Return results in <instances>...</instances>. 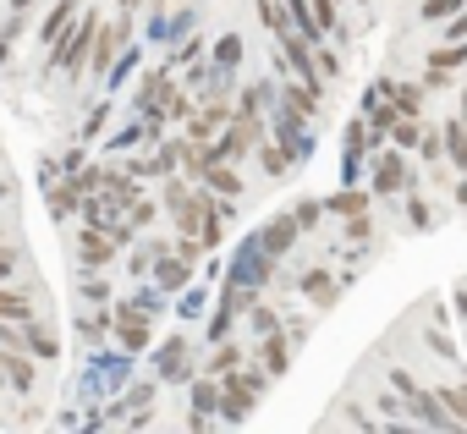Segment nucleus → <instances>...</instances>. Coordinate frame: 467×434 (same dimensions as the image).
Listing matches in <instances>:
<instances>
[{
  "instance_id": "e433bc0d",
  "label": "nucleus",
  "mask_w": 467,
  "mask_h": 434,
  "mask_svg": "<svg viewBox=\"0 0 467 434\" xmlns=\"http://www.w3.org/2000/svg\"><path fill=\"white\" fill-rule=\"evenodd\" d=\"M12 270H17V264H12V253H0V281H12Z\"/></svg>"
},
{
  "instance_id": "ddd939ff",
  "label": "nucleus",
  "mask_w": 467,
  "mask_h": 434,
  "mask_svg": "<svg viewBox=\"0 0 467 434\" xmlns=\"http://www.w3.org/2000/svg\"><path fill=\"white\" fill-rule=\"evenodd\" d=\"M292 352H297V346H292V341H286L281 330H270V336H265V346H259V368H265V374L275 379V374H286Z\"/></svg>"
},
{
  "instance_id": "6e6552de",
  "label": "nucleus",
  "mask_w": 467,
  "mask_h": 434,
  "mask_svg": "<svg viewBox=\"0 0 467 434\" xmlns=\"http://www.w3.org/2000/svg\"><path fill=\"white\" fill-rule=\"evenodd\" d=\"M198 181H203L214 198H225V203L248 192V187H243V176H237V165H231V160H214V165H203V170H198Z\"/></svg>"
},
{
  "instance_id": "72a5a7b5",
  "label": "nucleus",
  "mask_w": 467,
  "mask_h": 434,
  "mask_svg": "<svg viewBox=\"0 0 467 434\" xmlns=\"http://www.w3.org/2000/svg\"><path fill=\"white\" fill-rule=\"evenodd\" d=\"M198 56H203V39H192V45H182V50H176V61H182V67H192Z\"/></svg>"
},
{
  "instance_id": "f8f14e48",
  "label": "nucleus",
  "mask_w": 467,
  "mask_h": 434,
  "mask_svg": "<svg viewBox=\"0 0 467 434\" xmlns=\"http://www.w3.org/2000/svg\"><path fill=\"white\" fill-rule=\"evenodd\" d=\"M237 67H243V34H225V39L209 45V72L214 78H231Z\"/></svg>"
},
{
  "instance_id": "b1692460",
  "label": "nucleus",
  "mask_w": 467,
  "mask_h": 434,
  "mask_svg": "<svg viewBox=\"0 0 467 434\" xmlns=\"http://www.w3.org/2000/svg\"><path fill=\"white\" fill-rule=\"evenodd\" d=\"M243 363V346H231V341H214V357H209V374L220 379V374H231Z\"/></svg>"
},
{
  "instance_id": "4be33fe9",
  "label": "nucleus",
  "mask_w": 467,
  "mask_h": 434,
  "mask_svg": "<svg viewBox=\"0 0 467 434\" xmlns=\"http://www.w3.org/2000/svg\"><path fill=\"white\" fill-rule=\"evenodd\" d=\"M434 396L445 401V412L456 418V429H467V379H451V385H440Z\"/></svg>"
},
{
  "instance_id": "79ce46f5",
  "label": "nucleus",
  "mask_w": 467,
  "mask_h": 434,
  "mask_svg": "<svg viewBox=\"0 0 467 434\" xmlns=\"http://www.w3.org/2000/svg\"><path fill=\"white\" fill-rule=\"evenodd\" d=\"M0 390H6V368H0Z\"/></svg>"
},
{
  "instance_id": "0eeeda50",
  "label": "nucleus",
  "mask_w": 467,
  "mask_h": 434,
  "mask_svg": "<svg viewBox=\"0 0 467 434\" xmlns=\"http://www.w3.org/2000/svg\"><path fill=\"white\" fill-rule=\"evenodd\" d=\"M407 187H412V165H407L401 154H379V165H374V192L401 198Z\"/></svg>"
},
{
  "instance_id": "a878e982",
  "label": "nucleus",
  "mask_w": 467,
  "mask_h": 434,
  "mask_svg": "<svg viewBox=\"0 0 467 434\" xmlns=\"http://www.w3.org/2000/svg\"><path fill=\"white\" fill-rule=\"evenodd\" d=\"M467 6V0H423V17L418 23H445L451 12H462Z\"/></svg>"
},
{
  "instance_id": "4468645a",
  "label": "nucleus",
  "mask_w": 467,
  "mask_h": 434,
  "mask_svg": "<svg viewBox=\"0 0 467 434\" xmlns=\"http://www.w3.org/2000/svg\"><path fill=\"white\" fill-rule=\"evenodd\" d=\"M187 374H192V368H187V341L176 336V341H165V346H160V379H165V385H176V379H187Z\"/></svg>"
},
{
  "instance_id": "37998d69",
  "label": "nucleus",
  "mask_w": 467,
  "mask_h": 434,
  "mask_svg": "<svg viewBox=\"0 0 467 434\" xmlns=\"http://www.w3.org/2000/svg\"><path fill=\"white\" fill-rule=\"evenodd\" d=\"M6 192H12V187H6V181H0V198H6Z\"/></svg>"
},
{
  "instance_id": "f257e3e1",
  "label": "nucleus",
  "mask_w": 467,
  "mask_h": 434,
  "mask_svg": "<svg viewBox=\"0 0 467 434\" xmlns=\"http://www.w3.org/2000/svg\"><path fill=\"white\" fill-rule=\"evenodd\" d=\"M390 390H396L401 412H412V423H418V429H445V434L456 429V418L445 412V401H440L434 390H423L407 368H390Z\"/></svg>"
},
{
  "instance_id": "412c9836",
  "label": "nucleus",
  "mask_w": 467,
  "mask_h": 434,
  "mask_svg": "<svg viewBox=\"0 0 467 434\" xmlns=\"http://www.w3.org/2000/svg\"><path fill=\"white\" fill-rule=\"evenodd\" d=\"M440 143H445V160H451L456 170H467V127H462V121H445Z\"/></svg>"
},
{
  "instance_id": "393cba45",
  "label": "nucleus",
  "mask_w": 467,
  "mask_h": 434,
  "mask_svg": "<svg viewBox=\"0 0 467 434\" xmlns=\"http://www.w3.org/2000/svg\"><path fill=\"white\" fill-rule=\"evenodd\" d=\"M110 319H116V314H88V319L78 325V330H83V341H88V346H99V341L110 336Z\"/></svg>"
},
{
  "instance_id": "4c0bfd02",
  "label": "nucleus",
  "mask_w": 467,
  "mask_h": 434,
  "mask_svg": "<svg viewBox=\"0 0 467 434\" xmlns=\"http://www.w3.org/2000/svg\"><path fill=\"white\" fill-rule=\"evenodd\" d=\"M456 203L467 209V170H462V187H456Z\"/></svg>"
},
{
  "instance_id": "bb28decb",
  "label": "nucleus",
  "mask_w": 467,
  "mask_h": 434,
  "mask_svg": "<svg viewBox=\"0 0 467 434\" xmlns=\"http://www.w3.org/2000/svg\"><path fill=\"white\" fill-rule=\"evenodd\" d=\"M368 198L374 192H341V198H330V209L336 214H368Z\"/></svg>"
},
{
  "instance_id": "6ab92c4d",
  "label": "nucleus",
  "mask_w": 467,
  "mask_h": 434,
  "mask_svg": "<svg viewBox=\"0 0 467 434\" xmlns=\"http://www.w3.org/2000/svg\"><path fill=\"white\" fill-rule=\"evenodd\" d=\"M0 319H34V297L23 292V286H0Z\"/></svg>"
},
{
  "instance_id": "58836bf2",
  "label": "nucleus",
  "mask_w": 467,
  "mask_h": 434,
  "mask_svg": "<svg viewBox=\"0 0 467 434\" xmlns=\"http://www.w3.org/2000/svg\"><path fill=\"white\" fill-rule=\"evenodd\" d=\"M456 308H462V319H467V286H462V292H456Z\"/></svg>"
},
{
  "instance_id": "f03ea898",
  "label": "nucleus",
  "mask_w": 467,
  "mask_h": 434,
  "mask_svg": "<svg viewBox=\"0 0 467 434\" xmlns=\"http://www.w3.org/2000/svg\"><path fill=\"white\" fill-rule=\"evenodd\" d=\"M270 385V374L265 368H231V374H220V407L214 412H225V423H248V412H254V401H259V390Z\"/></svg>"
},
{
  "instance_id": "a211bd4d",
  "label": "nucleus",
  "mask_w": 467,
  "mask_h": 434,
  "mask_svg": "<svg viewBox=\"0 0 467 434\" xmlns=\"http://www.w3.org/2000/svg\"><path fill=\"white\" fill-rule=\"evenodd\" d=\"M187 275H192V264L176 253V259H154V286H165V292H176V286H187Z\"/></svg>"
},
{
  "instance_id": "423d86ee",
  "label": "nucleus",
  "mask_w": 467,
  "mask_h": 434,
  "mask_svg": "<svg viewBox=\"0 0 467 434\" xmlns=\"http://www.w3.org/2000/svg\"><path fill=\"white\" fill-rule=\"evenodd\" d=\"M121 39H127V23H110V28L99 23V34H94V45H88V56H94V61H88V67H94V78H105V72L116 67Z\"/></svg>"
},
{
  "instance_id": "39448f33",
  "label": "nucleus",
  "mask_w": 467,
  "mask_h": 434,
  "mask_svg": "<svg viewBox=\"0 0 467 434\" xmlns=\"http://www.w3.org/2000/svg\"><path fill=\"white\" fill-rule=\"evenodd\" d=\"M110 325H116V341H121L127 352H143V346L154 341L149 308H138V303H132V308H116V319H110Z\"/></svg>"
},
{
  "instance_id": "5701e85b",
  "label": "nucleus",
  "mask_w": 467,
  "mask_h": 434,
  "mask_svg": "<svg viewBox=\"0 0 467 434\" xmlns=\"http://www.w3.org/2000/svg\"><path fill=\"white\" fill-rule=\"evenodd\" d=\"M259 160H265V176H286V170H292V154H286V143H275V138H259Z\"/></svg>"
},
{
  "instance_id": "9b49d317",
  "label": "nucleus",
  "mask_w": 467,
  "mask_h": 434,
  "mask_svg": "<svg viewBox=\"0 0 467 434\" xmlns=\"http://www.w3.org/2000/svg\"><path fill=\"white\" fill-rule=\"evenodd\" d=\"M0 368H6V385L17 390V396H34V385H39V368H34V352H0Z\"/></svg>"
},
{
  "instance_id": "cd10ccee",
  "label": "nucleus",
  "mask_w": 467,
  "mask_h": 434,
  "mask_svg": "<svg viewBox=\"0 0 467 434\" xmlns=\"http://www.w3.org/2000/svg\"><path fill=\"white\" fill-rule=\"evenodd\" d=\"M319 214H325V203H314V198H308V203H297V209H292V221H297L303 232H314V226H319Z\"/></svg>"
},
{
  "instance_id": "9d476101",
  "label": "nucleus",
  "mask_w": 467,
  "mask_h": 434,
  "mask_svg": "<svg viewBox=\"0 0 467 434\" xmlns=\"http://www.w3.org/2000/svg\"><path fill=\"white\" fill-rule=\"evenodd\" d=\"M297 237H303V226L292 221V214H275V221L259 232V248H265L270 259H281V253H292V248H297Z\"/></svg>"
},
{
  "instance_id": "1a4fd4ad",
  "label": "nucleus",
  "mask_w": 467,
  "mask_h": 434,
  "mask_svg": "<svg viewBox=\"0 0 467 434\" xmlns=\"http://www.w3.org/2000/svg\"><path fill=\"white\" fill-rule=\"evenodd\" d=\"M297 292H303L314 308H336V303H341V281H336L330 270H303V275H297Z\"/></svg>"
},
{
  "instance_id": "20e7f679",
  "label": "nucleus",
  "mask_w": 467,
  "mask_h": 434,
  "mask_svg": "<svg viewBox=\"0 0 467 434\" xmlns=\"http://www.w3.org/2000/svg\"><path fill=\"white\" fill-rule=\"evenodd\" d=\"M225 121H231V99H225V88H214V94L203 99V110L192 105V116H187L182 127H187V138H192V143H209Z\"/></svg>"
},
{
  "instance_id": "f704fd0d",
  "label": "nucleus",
  "mask_w": 467,
  "mask_h": 434,
  "mask_svg": "<svg viewBox=\"0 0 467 434\" xmlns=\"http://www.w3.org/2000/svg\"><path fill=\"white\" fill-rule=\"evenodd\" d=\"M83 297H88V303H105V297H110V286H105V281H83Z\"/></svg>"
},
{
  "instance_id": "dca6fc26",
  "label": "nucleus",
  "mask_w": 467,
  "mask_h": 434,
  "mask_svg": "<svg viewBox=\"0 0 467 434\" xmlns=\"http://www.w3.org/2000/svg\"><path fill=\"white\" fill-rule=\"evenodd\" d=\"M192 407H198V412H192V429H209V412L220 407V379H214V374L192 385Z\"/></svg>"
},
{
  "instance_id": "c85d7f7f",
  "label": "nucleus",
  "mask_w": 467,
  "mask_h": 434,
  "mask_svg": "<svg viewBox=\"0 0 467 434\" xmlns=\"http://www.w3.org/2000/svg\"><path fill=\"white\" fill-rule=\"evenodd\" d=\"M314 67H319V78H341V56L336 50H319L314 45Z\"/></svg>"
},
{
  "instance_id": "2f4dec72",
  "label": "nucleus",
  "mask_w": 467,
  "mask_h": 434,
  "mask_svg": "<svg viewBox=\"0 0 467 434\" xmlns=\"http://www.w3.org/2000/svg\"><path fill=\"white\" fill-rule=\"evenodd\" d=\"M254 330H259V336H270V330H281V319H275V308H259V303H254Z\"/></svg>"
},
{
  "instance_id": "7c9ffc66",
  "label": "nucleus",
  "mask_w": 467,
  "mask_h": 434,
  "mask_svg": "<svg viewBox=\"0 0 467 434\" xmlns=\"http://www.w3.org/2000/svg\"><path fill=\"white\" fill-rule=\"evenodd\" d=\"M418 154H423V160H429V165H434V160H440V154H445V143H440V132H434V127H429V132H423V138H418Z\"/></svg>"
},
{
  "instance_id": "aec40b11",
  "label": "nucleus",
  "mask_w": 467,
  "mask_h": 434,
  "mask_svg": "<svg viewBox=\"0 0 467 434\" xmlns=\"http://www.w3.org/2000/svg\"><path fill=\"white\" fill-rule=\"evenodd\" d=\"M78 6H83V0H61V6H56V12H50L45 23H39V39H45V45H56V39L67 34V23L78 17Z\"/></svg>"
},
{
  "instance_id": "f3484780",
  "label": "nucleus",
  "mask_w": 467,
  "mask_h": 434,
  "mask_svg": "<svg viewBox=\"0 0 467 434\" xmlns=\"http://www.w3.org/2000/svg\"><path fill=\"white\" fill-rule=\"evenodd\" d=\"M396 116H423V83H385Z\"/></svg>"
},
{
  "instance_id": "2eb2a0df",
  "label": "nucleus",
  "mask_w": 467,
  "mask_h": 434,
  "mask_svg": "<svg viewBox=\"0 0 467 434\" xmlns=\"http://www.w3.org/2000/svg\"><path fill=\"white\" fill-rule=\"evenodd\" d=\"M23 346H28L34 357H45V363H56V352H61V341H56L39 319H23Z\"/></svg>"
},
{
  "instance_id": "7ed1b4c3",
  "label": "nucleus",
  "mask_w": 467,
  "mask_h": 434,
  "mask_svg": "<svg viewBox=\"0 0 467 434\" xmlns=\"http://www.w3.org/2000/svg\"><path fill=\"white\" fill-rule=\"evenodd\" d=\"M94 34H99V17L94 12H83L78 23H67V34L56 39V72L61 78H83V67H88V45H94Z\"/></svg>"
},
{
  "instance_id": "c756f323",
  "label": "nucleus",
  "mask_w": 467,
  "mask_h": 434,
  "mask_svg": "<svg viewBox=\"0 0 467 434\" xmlns=\"http://www.w3.org/2000/svg\"><path fill=\"white\" fill-rule=\"evenodd\" d=\"M347 237L352 243H368L374 237V221H368V214H347Z\"/></svg>"
},
{
  "instance_id": "c9c22d12",
  "label": "nucleus",
  "mask_w": 467,
  "mask_h": 434,
  "mask_svg": "<svg viewBox=\"0 0 467 434\" xmlns=\"http://www.w3.org/2000/svg\"><path fill=\"white\" fill-rule=\"evenodd\" d=\"M149 401H154V385H138V390L127 396V407H149Z\"/></svg>"
},
{
  "instance_id": "a19ab883",
  "label": "nucleus",
  "mask_w": 467,
  "mask_h": 434,
  "mask_svg": "<svg viewBox=\"0 0 467 434\" xmlns=\"http://www.w3.org/2000/svg\"><path fill=\"white\" fill-rule=\"evenodd\" d=\"M121 6H127V12H138V6H143V0H121Z\"/></svg>"
},
{
  "instance_id": "473e14b6",
  "label": "nucleus",
  "mask_w": 467,
  "mask_h": 434,
  "mask_svg": "<svg viewBox=\"0 0 467 434\" xmlns=\"http://www.w3.org/2000/svg\"><path fill=\"white\" fill-rule=\"evenodd\" d=\"M445 39H467V12H451L445 17Z\"/></svg>"
},
{
  "instance_id": "ea45409f",
  "label": "nucleus",
  "mask_w": 467,
  "mask_h": 434,
  "mask_svg": "<svg viewBox=\"0 0 467 434\" xmlns=\"http://www.w3.org/2000/svg\"><path fill=\"white\" fill-rule=\"evenodd\" d=\"M462 127H467V88H462Z\"/></svg>"
}]
</instances>
